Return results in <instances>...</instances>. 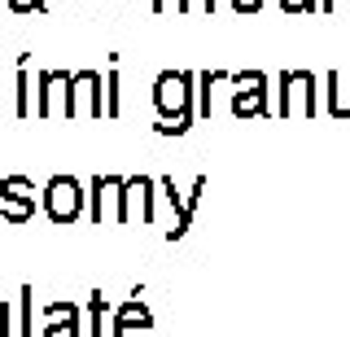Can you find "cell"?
I'll use <instances>...</instances> for the list:
<instances>
[{"mask_svg":"<svg viewBox=\"0 0 350 337\" xmlns=\"http://www.w3.org/2000/svg\"><path fill=\"white\" fill-rule=\"evenodd\" d=\"M0 198H5V215H9V219H27L31 202H36V189H31L22 176H9L5 184H0Z\"/></svg>","mask_w":350,"mask_h":337,"instance_id":"cell-2","label":"cell"},{"mask_svg":"<svg viewBox=\"0 0 350 337\" xmlns=\"http://www.w3.org/2000/svg\"><path fill=\"white\" fill-rule=\"evenodd\" d=\"M49 337H75V324H70V329H53Z\"/></svg>","mask_w":350,"mask_h":337,"instance_id":"cell-7","label":"cell"},{"mask_svg":"<svg viewBox=\"0 0 350 337\" xmlns=\"http://www.w3.org/2000/svg\"><path fill=\"white\" fill-rule=\"evenodd\" d=\"M0 337H9V302H0Z\"/></svg>","mask_w":350,"mask_h":337,"instance_id":"cell-6","label":"cell"},{"mask_svg":"<svg viewBox=\"0 0 350 337\" xmlns=\"http://www.w3.org/2000/svg\"><path fill=\"white\" fill-rule=\"evenodd\" d=\"M44 202H49L53 219H75V211H79V184L57 176V180L49 184V193H44Z\"/></svg>","mask_w":350,"mask_h":337,"instance_id":"cell-1","label":"cell"},{"mask_svg":"<svg viewBox=\"0 0 350 337\" xmlns=\"http://www.w3.org/2000/svg\"><path fill=\"white\" fill-rule=\"evenodd\" d=\"M258 5V0H237V9H254Z\"/></svg>","mask_w":350,"mask_h":337,"instance_id":"cell-8","label":"cell"},{"mask_svg":"<svg viewBox=\"0 0 350 337\" xmlns=\"http://www.w3.org/2000/svg\"><path fill=\"white\" fill-rule=\"evenodd\" d=\"M9 9H18V14H27V9H44V0H9Z\"/></svg>","mask_w":350,"mask_h":337,"instance_id":"cell-5","label":"cell"},{"mask_svg":"<svg viewBox=\"0 0 350 337\" xmlns=\"http://www.w3.org/2000/svg\"><path fill=\"white\" fill-rule=\"evenodd\" d=\"M18 337H31V289H22V333Z\"/></svg>","mask_w":350,"mask_h":337,"instance_id":"cell-3","label":"cell"},{"mask_svg":"<svg viewBox=\"0 0 350 337\" xmlns=\"http://www.w3.org/2000/svg\"><path fill=\"white\" fill-rule=\"evenodd\" d=\"M31 105H27V70L18 75V114H27Z\"/></svg>","mask_w":350,"mask_h":337,"instance_id":"cell-4","label":"cell"}]
</instances>
